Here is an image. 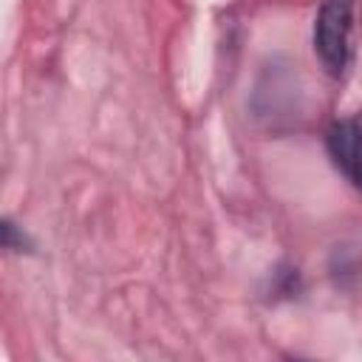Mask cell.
Instances as JSON below:
<instances>
[{
    "instance_id": "6da1fadb",
    "label": "cell",
    "mask_w": 362,
    "mask_h": 362,
    "mask_svg": "<svg viewBox=\"0 0 362 362\" xmlns=\"http://www.w3.org/2000/svg\"><path fill=\"white\" fill-rule=\"evenodd\" d=\"M356 0H322L314 20V51L331 76H342L354 57Z\"/></svg>"
},
{
    "instance_id": "7a4b0ae2",
    "label": "cell",
    "mask_w": 362,
    "mask_h": 362,
    "mask_svg": "<svg viewBox=\"0 0 362 362\" xmlns=\"http://www.w3.org/2000/svg\"><path fill=\"white\" fill-rule=\"evenodd\" d=\"M356 144H359V124L354 116L339 119L328 127L325 133V147L328 156L334 158L337 170L356 187L359 184V158H356Z\"/></svg>"
},
{
    "instance_id": "3957f363",
    "label": "cell",
    "mask_w": 362,
    "mask_h": 362,
    "mask_svg": "<svg viewBox=\"0 0 362 362\" xmlns=\"http://www.w3.org/2000/svg\"><path fill=\"white\" fill-rule=\"evenodd\" d=\"M25 246V235L17 223H11L8 218H0V249H11L20 252Z\"/></svg>"
}]
</instances>
